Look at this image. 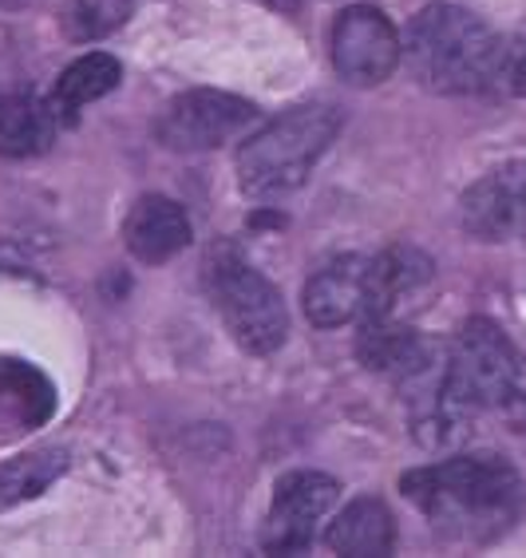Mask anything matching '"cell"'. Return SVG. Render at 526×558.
I'll list each match as a JSON object with an SVG mask.
<instances>
[{"label": "cell", "instance_id": "obj_1", "mask_svg": "<svg viewBox=\"0 0 526 558\" xmlns=\"http://www.w3.org/2000/svg\"><path fill=\"white\" fill-rule=\"evenodd\" d=\"M404 495L451 543L487 547L523 515V475L503 456H455L400 480Z\"/></svg>", "mask_w": 526, "mask_h": 558}, {"label": "cell", "instance_id": "obj_2", "mask_svg": "<svg viewBox=\"0 0 526 558\" xmlns=\"http://www.w3.org/2000/svg\"><path fill=\"white\" fill-rule=\"evenodd\" d=\"M408 68L436 96H479L506 84L511 48L460 4H428L408 28Z\"/></svg>", "mask_w": 526, "mask_h": 558}, {"label": "cell", "instance_id": "obj_3", "mask_svg": "<svg viewBox=\"0 0 526 558\" xmlns=\"http://www.w3.org/2000/svg\"><path fill=\"white\" fill-rule=\"evenodd\" d=\"M518 380V349L511 337L487 317H472L455 333L448 356V373H443L436 397L416 412V420H428V428L448 444H460L467 436L475 412L503 409L506 397L515 392Z\"/></svg>", "mask_w": 526, "mask_h": 558}, {"label": "cell", "instance_id": "obj_4", "mask_svg": "<svg viewBox=\"0 0 526 558\" xmlns=\"http://www.w3.org/2000/svg\"><path fill=\"white\" fill-rule=\"evenodd\" d=\"M341 131V111L329 104H301L249 135L237 150V183L254 198L297 191Z\"/></svg>", "mask_w": 526, "mask_h": 558}, {"label": "cell", "instance_id": "obj_5", "mask_svg": "<svg viewBox=\"0 0 526 558\" xmlns=\"http://www.w3.org/2000/svg\"><path fill=\"white\" fill-rule=\"evenodd\" d=\"M206 286L215 298V310L222 313L225 329L246 353L266 356L278 353L290 333V313L281 301L278 286L261 278L258 269L242 262L237 254H215L210 269H206Z\"/></svg>", "mask_w": 526, "mask_h": 558}, {"label": "cell", "instance_id": "obj_6", "mask_svg": "<svg viewBox=\"0 0 526 558\" xmlns=\"http://www.w3.org/2000/svg\"><path fill=\"white\" fill-rule=\"evenodd\" d=\"M333 68L344 84L353 87H376L396 72L404 44H400L396 24L372 4H353L333 21Z\"/></svg>", "mask_w": 526, "mask_h": 558}, {"label": "cell", "instance_id": "obj_7", "mask_svg": "<svg viewBox=\"0 0 526 558\" xmlns=\"http://www.w3.org/2000/svg\"><path fill=\"white\" fill-rule=\"evenodd\" d=\"M258 119V108L242 96L194 87L167 104L159 116V140L171 150H210L237 140Z\"/></svg>", "mask_w": 526, "mask_h": 558}, {"label": "cell", "instance_id": "obj_8", "mask_svg": "<svg viewBox=\"0 0 526 558\" xmlns=\"http://www.w3.org/2000/svg\"><path fill=\"white\" fill-rule=\"evenodd\" d=\"M333 475L321 472H290L278 480L273 492V507L266 515V531H261V547L269 555H297L313 543V526L321 523V515L337 504Z\"/></svg>", "mask_w": 526, "mask_h": 558}, {"label": "cell", "instance_id": "obj_9", "mask_svg": "<svg viewBox=\"0 0 526 558\" xmlns=\"http://www.w3.org/2000/svg\"><path fill=\"white\" fill-rule=\"evenodd\" d=\"M463 230L484 242H506L526 230V159L503 162L463 194Z\"/></svg>", "mask_w": 526, "mask_h": 558}, {"label": "cell", "instance_id": "obj_10", "mask_svg": "<svg viewBox=\"0 0 526 558\" xmlns=\"http://www.w3.org/2000/svg\"><path fill=\"white\" fill-rule=\"evenodd\" d=\"M123 242L139 262L159 266L191 246V218L167 194H143L123 222Z\"/></svg>", "mask_w": 526, "mask_h": 558}, {"label": "cell", "instance_id": "obj_11", "mask_svg": "<svg viewBox=\"0 0 526 558\" xmlns=\"http://www.w3.org/2000/svg\"><path fill=\"white\" fill-rule=\"evenodd\" d=\"M368 305V258H341L305 286V317L317 329H341Z\"/></svg>", "mask_w": 526, "mask_h": 558}, {"label": "cell", "instance_id": "obj_12", "mask_svg": "<svg viewBox=\"0 0 526 558\" xmlns=\"http://www.w3.org/2000/svg\"><path fill=\"white\" fill-rule=\"evenodd\" d=\"M356 356L372 373L396 376H424L431 365L428 344L419 341L416 329L400 325L396 317H384V313H365L360 337H356Z\"/></svg>", "mask_w": 526, "mask_h": 558}, {"label": "cell", "instance_id": "obj_13", "mask_svg": "<svg viewBox=\"0 0 526 558\" xmlns=\"http://www.w3.org/2000/svg\"><path fill=\"white\" fill-rule=\"evenodd\" d=\"M325 543H329L337 555H353V558L392 555V547H396V523H392V511L384 507V499L360 495V499H353V504L337 515V523L329 526Z\"/></svg>", "mask_w": 526, "mask_h": 558}, {"label": "cell", "instance_id": "obj_14", "mask_svg": "<svg viewBox=\"0 0 526 558\" xmlns=\"http://www.w3.org/2000/svg\"><path fill=\"white\" fill-rule=\"evenodd\" d=\"M431 281V262L412 246H392L368 262V305L365 313L396 317V310ZM360 313V317H365Z\"/></svg>", "mask_w": 526, "mask_h": 558}, {"label": "cell", "instance_id": "obj_15", "mask_svg": "<svg viewBox=\"0 0 526 558\" xmlns=\"http://www.w3.org/2000/svg\"><path fill=\"white\" fill-rule=\"evenodd\" d=\"M56 135V111L44 108L36 96H4L0 99V155L28 159L48 150Z\"/></svg>", "mask_w": 526, "mask_h": 558}, {"label": "cell", "instance_id": "obj_16", "mask_svg": "<svg viewBox=\"0 0 526 558\" xmlns=\"http://www.w3.org/2000/svg\"><path fill=\"white\" fill-rule=\"evenodd\" d=\"M64 472H68L64 448H36L28 456L0 463V511H12V507L44 495Z\"/></svg>", "mask_w": 526, "mask_h": 558}, {"label": "cell", "instance_id": "obj_17", "mask_svg": "<svg viewBox=\"0 0 526 558\" xmlns=\"http://www.w3.org/2000/svg\"><path fill=\"white\" fill-rule=\"evenodd\" d=\"M119 80H123V68H119L115 56L87 52V56H79V60H72V64L64 68L60 84H56L52 104H56V111H68V116H75L79 108L96 104V99H103L108 92H115Z\"/></svg>", "mask_w": 526, "mask_h": 558}, {"label": "cell", "instance_id": "obj_18", "mask_svg": "<svg viewBox=\"0 0 526 558\" xmlns=\"http://www.w3.org/2000/svg\"><path fill=\"white\" fill-rule=\"evenodd\" d=\"M127 21V0H72L64 12V33L72 40H99Z\"/></svg>", "mask_w": 526, "mask_h": 558}, {"label": "cell", "instance_id": "obj_19", "mask_svg": "<svg viewBox=\"0 0 526 558\" xmlns=\"http://www.w3.org/2000/svg\"><path fill=\"white\" fill-rule=\"evenodd\" d=\"M16 376H21V365L0 361V392H4ZM33 400H52V397H9V400H0V428H4V436H16V432L28 428L33 420L48 416V409H33Z\"/></svg>", "mask_w": 526, "mask_h": 558}, {"label": "cell", "instance_id": "obj_20", "mask_svg": "<svg viewBox=\"0 0 526 558\" xmlns=\"http://www.w3.org/2000/svg\"><path fill=\"white\" fill-rule=\"evenodd\" d=\"M506 84L515 87L518 96H526V48H511V60H506Z\"/></svg>", "mask_w": 526, "mask_h": 558}, {"label": "cell", "instance_id": "obj_21", "mask_svg": "<svg viewBox=\"0 0 526 558\" xmlns=\"http://www.w3.org/2000/svg\"><path fill=\"white\" fill-rule=\"evenodd\" d=\"M506 412H511V420H515L518 428L526 432V397H518V392H511V397H506V404H503Z\"/></svg>", "mask_w": 526, "mask_h": 558}, {"label": "cell", "instance_id": "obj_22", "mask_svg": "<svg viewBox=\"0 0 526 558\" xmlns=\"http://www.w3.org/2000/svg\"><path fill=\"white\" fill-rule=\"evenodd\" d=\"M269 4H278V9H293L297 0H269Z\"/></svg>", "mask_w": 526, "mask_h": 558}]
</instances>
